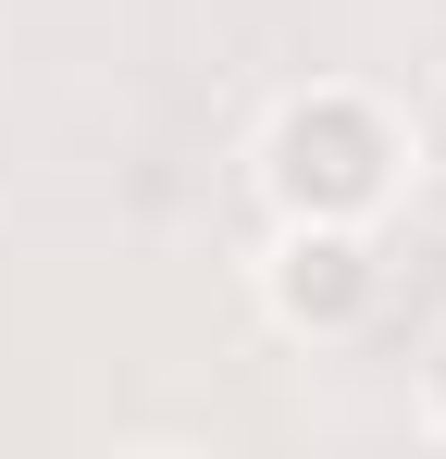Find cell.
I'll list each match as a JSON object with an SVG mask.
<instances>
[{
	"label": "cell",
	"instance_id": "6da1fadb",
	"mask_svg": "<svg viewBox=\"0 0 446 459\" xmlns=\"http://www.w3.org/2000/svg\"><path fill=\"white\" fill-rule=\"evenodd\" d=\"M397 161H409V137L372 112L360 87H310L261 137V186H273L286 224H372L397 199Z\"/></svg>",
	"mask_w": 446,
	"mask_h": 459
},
{
	"label": "cell",
	"instance_id": "7a4b0ae2",
	"mask_svg": "<svg viewBox=\"0 0 446 459\" xmlns=\"http://www.w3.org/2000/svg\"><path fill=\"white\" fill-rule=\"evenodd\" d=\"M261 299L286 335H360L372 299H384V261H372L360 224H286L273 261H261Z\"/></svg>",
	"mask_w": 446,
	"mask_h": 459
},
{
	"label": "cell",
	"instance_id": "3957f363",
	"mask_svg": "<svg viewBox=\"0 0 446 459\" xmlns=\"http://www.w3.org/2000/svg\"><path fill=\"white\" fill-rule=\"evenodd\" d=\"M422 422L446 435V335H434V360H422Z\"/></svg>",
	"mask_w": 446,
	"mask_h": 459
}]
</instances>
